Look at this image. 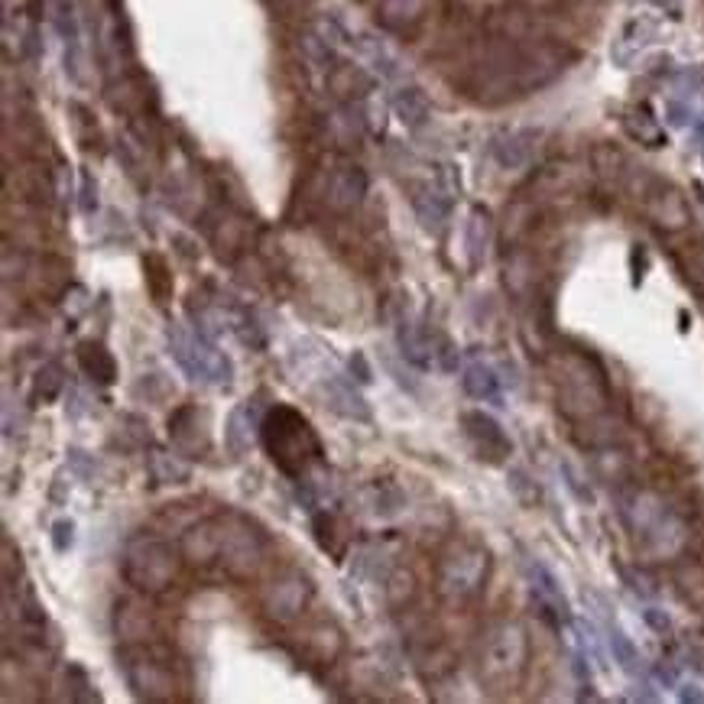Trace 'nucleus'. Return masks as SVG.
Listing matches in <instances>:
<instances>
[{
    "mask_svg": "<svg viewBox=\"0 0 704 704\" xmlns=\"http://www.w3.org/2000/svg\"><path fill=\"white\" fill-rule=\"evenodd\" d=\"M464 425H468V435H471V442L477 445V451H484L481 458L500 461V458L510 451L507 435L500 432V425L490 419V416H484V413H468V416H464Z\"/></svg>",
    "mask_w": 704,
    "mask_h": 704,
    "instance_id": "obj_5",
    "label": "nucleus"
},
{
    "mask_svg": "<svg viewBox=\"0 0 704 704\" xmlns=\"http://www.w3.org/2000/svg\"><path fill=\"white\" fill-rule=\"evenodd\" d=\"M56 533H59V536H56V549L65 552V533H72V523H59Z\"/></svg>",
    "mask_w": 704,
    "mask_h": 704,
    "instance_id": "obj_8",
    "label": "nucleus"
},
{
    "mask_svg": "<svg viewBox=\"0 0 704 704\" xmlns=\"http://www.w3.org/2000/svg\"><path fill=\"white\" fill-rule=\"evenodd\" d=\"M484 568L487 559L481 552H458V555H448L445 565H442V591H451L458 597H471L481 588V578H484Z\"/></svg>",
    "mask_w": 704,
    "mask_h": 704,
    "instance_id": "obj_4",
    "label": "nucleus"
},
{
    "mask_svg": "<svg viewBox=\"0 0 704 704\" xmlns=\"http://www.w3.org/2000/svg\"><path fill=\"white\" fill-rule=\"evenodd\" d=\"M143 270H146V289H150L153 302H169L172 296V273H169V263L159 257V254H150L143 260Z\"/></svg>",
    "mask_w": 704,
    "mask_h": 704,
    "instance_id": "obj_7",
    "label": "nucleus"
},
{
    "mask_svg": "<svg viewBox=\"0 0 704 704\" xmlns=\"http://www.w3.org/2000/svg\"><path fill=\"white\" fill-rule=\"evenodd\" d=\"M137 546L143 549V559L137 555V549H130L127 559L143 562V571H134L130 581H134L137 588H146V591L169 588L172 578H176V555H172L163 542H156V539H143V542H137Z\"/></svg>",
    "mask_w": 704,
    "mask_h": 704,
    "instance_id": "obj_3",
    "label": "nucleus"
},
{
    "mask_svg": "<svg viewBox=\"0 0 704 704\" xmlns=\"http://www.w3.org/2000/svg\"><path fill=\"white\" fill-rule=\"evenodd\" d=\"M78 364H82V370L88 377H95L101 383L117 380V364H114L111 351L104 348L101 341H82L78 344Z\"/></svg>",
    "mask_w": 704,
    "mask_h": 704,
    "instance_id": "obj_6",
    "label": "nucleus"
},
{
    "mask_svg": "<svg viewBox=\"0 0 704 704\" xmlns=\"http://www.w3.org/2000/svg\"><path fill=\"white\" fill-rule=\"evenodd\" d=\"M526 633L520 623H500L481 649V679L490 692H513L526 669Z\"/></svg>",
    "mask_w": 704,
    "mask_h": 704,
    "instance_id": "obj_2",
    "label": "nucleus"
},
{
    "mask_svg": "<svg viewBox=\"0 0 704 704\" xmlns=\"http://www.w3.org/2000/svg\"><path fill=\"white\" fill-rule=\"evenodd\" d=\"M260 435L270 461L286 477H302L315 461H322V442L315 429L292 406H273L260 425Z\"/></svg>",
    "mask_w": 704,
    "mask_h": 704,
    "instance_id": "obj_1",
    "label": "nucleus"
}]
</instances>
